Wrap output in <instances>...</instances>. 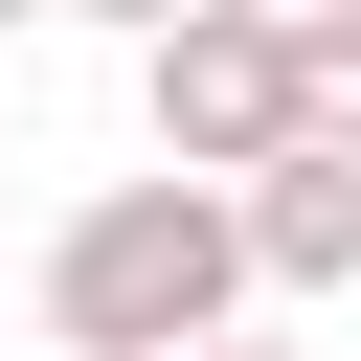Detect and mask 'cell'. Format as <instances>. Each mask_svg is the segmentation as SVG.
Returning <instances> with one entry per match:
<instances>
[{
	"label": "cell",
	"mask_w": 361,
	"mask_h": 361,
	"mask_svg": "<svg viewBox=\"0 0 361 361\" xmlns=\"http://www.w3.org/2000/svg\"><path fill=\"white\" fill-rule=\"evenodd\" d=\"M45 338L68 361H226L248 338V203L226 180H90L45 226Z\"/></svg>",
	"instance_id": "obj_1"
},
{
	"label": "cell",
	"mask_w": 361,
	"mask_h": 361,
	"mask_svg": "<svg viewBox=\"0 0 361 361\" xmlns=\"http://www.w3.org/2000/svg\"><path fill=\"white\" fill-rule=\"evenodd\" d=\"M226 361H293V338H226Z\"/></svg>",
	"instance_id": "obj_5"
},
{
	"label": "cell",
	"mask_w": 361,
	"mask_h": 361,
	"mask_svg": "<svg viewBox=\"0 0 361 361\" xmlns=\"http://www.w3.org/2000/svg\"><path fill=\"white\" fill-rule=\"evenodd\" d=\"M248 293H361V158H271L248 180Z\"/></svg>",
	"instance_id": "obj_3"
},
{
	"label": "cell",
	"mask_w": 361,
	"mask_h": 361,
	"mask_svg": "<svg viewBox=\"0 0 361 361\" xmlns=\"http://www.w3.org/2000/svg\"><path fill=\"white\" fill-rule=\"evenodd\" d=\"M135 113H158V180H271V158H316V113H293V23H248V0H203V23H158L135 45Z\"/></svg>",
	"instance_id": "obj_2"
},
{
	"label": "cell",
	"mask_w": 361,
	"mask_h": 361,
	"mask_svg": "<svg viewBox=\"0 0 361 361\" xmlns=\"http://www.w3.org/2000/svg\"><path fill=\"white\" fill-rule=\"evenodd\" d=\"M293 113H316V158H361V0L293 23Z\"/></svg>",
	"instance_id": "obj_4"
}]
</instances>
